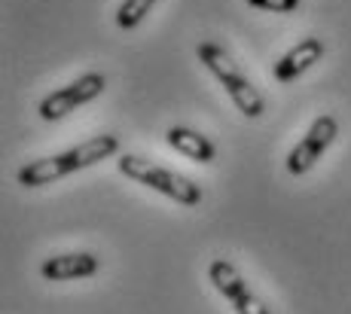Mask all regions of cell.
<instances>
[{
	"label": "cell",
	"instance_id": "cell-2",
	"mask_svg": "<svg viewBox=\"0 0 351 314\" xmlns=\"http://www.w3.org/2000/svg\"><path fill=\"white\" fill-rule=\"evenodd\" d=\"M117 168H119V174H125L128 180H134V183H141V186H150V189L174 198V202L184 205V208L202 205V186L195 183V180H190L186 174H178V171H171V168H162V165L150 162L147 156L123 153V156L117 159Z\"/></svg>",
	"mask_w": 351,
	"mask_h": 314
},
{
	"label": "cell",
	"instance_id": "cell-3",
	"mask_svg": "<svg viewBox=\"0 0 351 314\" xmlns=\"http://www.w3.org/2000/svg\"><path fill=\"white\" fill-rule=\"evenodd\" d=\"M195 55H199V62L220 79V86L226 89V95L232 98V104L241 110V116H247V119L263 116L266 101H263V95L256 92V86L251 83V79L239 70V64L223 52V46H217V43L208 40V43L195 46Z\"/></svg>",
	"mask_w": 351,
	"mask_h": 314
},
{
	"label": "cell",
	"instance_id": "cell-8",
	"mask_svg": "<svg viewBox=\"0 0 351 314\" xmlns=\"http://www.w3.org/2000/svg\"><path fill=\"white\" fill-rule=\"evenodd\" d=\"M101 272V257L89 250H77V253H58V257L43 259L40 275L46 280H83Z\"/></svg>",
	"mask_w": 351,
	"mask_h": 314
},
{
	"label": "cell",
	"instance_id": "cell-9",
	"mask_svg": "<svg viewBox=\"0 0 351 314\" xmlns=\"http://www.w3.org/2000/svg\"><path fill=\"white\" fill-rule=\"evenodd\" d=\"M165 144L171 146L174 153H180L184 159L199 162V165H211L214 159H217L214 140L199 135V131H193V129H186V125H171V129L165 131Z\"/></svg>",
	"mask_w": 351,
	"mask_h": 314
},
{
	"label": "cell",
	"instance_id": "cell-11",
	"mask_svg": "<svg viewBox=\"0 0 351 314\" xmlns=\"http://www.w3.org/2000/svg\"><path fill=\"white\" fill-rule=\"evenodd\" d=\"M247 3L266 12H296L302 0H247Z\"/></svg>",
	"mask_w": 351,
	"mask_h": 314
},
{
	"label": "cell",
	"instance_id": "cell-4",
	"mask_svg": "<svg viewBox=\"0 0 351 314\" xmlns=\"http://www.w3.org/2000/svg\"><path fill=\"white\" fill-rule=\"evenodd\" d=\"M104 89H107L104 73L89 70V73H83V77H77L73 83H67V86H62V89L49 92V95L40 101L37 113H40V119H46V122H56V119H64L67 113H73L77 107L95 101Z\"/></svg>",
	"mask_w": 351,
	"mask_h": 314
},
{
	"label": "cell",
	"instance_id": "cell-1",
	"mask_svg": "<svg viewBox=\"0 0 351 314\" xmlns=\"http://www.w3.org/2000/svg\"><path fill=\"white\" fill-rule=\"evenodd\" d=\"M117 153H119L117 135H95V138L83 140V144L71 146V150H62V153H56V156L34 159V162L22 165V168H19V183L28 186V189H37V186L56 183V180L71 177L83 168H92V165L117 156Z\"/></svg>",
	"mask_w": 351,
	"mask_h": 314
},
{
	"label": "cell",
	"instance_id": "cell-10",
	"mask_svg": "<svg viewBox=\"0 0 351 314\" xmlns=\"http://www.w3.org/2000/svg\"><path fill=\"white\" fill-rule=\"evenodd\" d=\"M156 3H159V0H123V3H119V10H117V25L123 31L138 28V25L147 18V12H150Z\"/></svg>",
	"mask_w": 351,
	"mask_h": 314
},
{
	"label": "cell",
	"instance_id": "cell-7",
	"mask_svg": "<svg viewBox=\"0 0 351 314\" xmlns=\"http://www.w3.org/2000/svg\"><path fill=\"white\" fill-rule=\"evenodd\" d=\"M324 52H327V46H324L321 37H306L300 40L296 46H290L285 55L275 62V79L278 83H293L296 77H302L308 68H315V64L324 58Z\"/></svg>",
	"mask_w": 351,
	"mask_h": 314
},
{
	"label": "cell",
	"instance_id": "cell-6",
	"mask_svg": "<svg viewBox=\"0 0 351 314\" xmlns=\"http://www.w3.org/2000/svg\"><path fill=\"white\" fill-rule=\"evenodd\" d=\"M208 278H211L214 290L235 309V314H272L269 305H263V299L251 290V284L241 278V272L229 259H214L208 265Z\"/></svg>",
	"mask_w": 351,
	"mask_h": 314
},
{
	"label": "cell",
	"instance_id": "cell-5",
	"mask_svg": "<svg viewBox=\"0 0 351 314\" xmlns=\"http://www.w3.org/2000/svg\"><path fill=\"white\" fill-rule=\"evenodd\" d=\"M336 135H339V122H336V116H330V113L315 116L312 125H308V131L302 135V140L287 153V171L290 174H296V177L308 174V171L318 165V159L330 150V144L336 140Z\"/></svg>",
	"mask_w": 351,
	"mask_h": 314
}]
</instances>
